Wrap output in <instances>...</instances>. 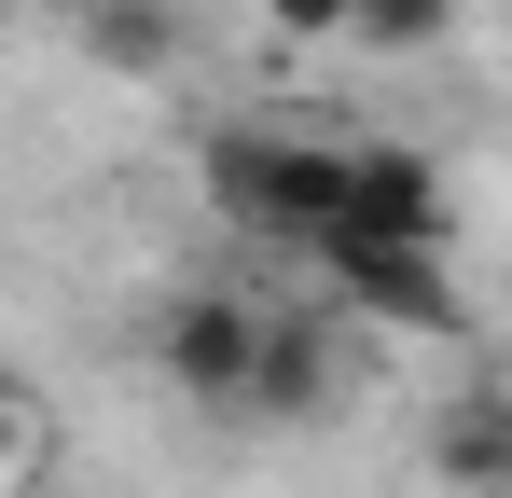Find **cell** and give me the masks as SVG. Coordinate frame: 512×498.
<instances>
[{"mask_svg":"<svg viewBox=\"0 0 512 498\" xmlns=\"http://www.w3.org/2000/svg\"><path fill=\"white\" fill-rule=\"evenodd\" d=\"M194 194L263 249H305L346 222V125H291V111H236V125H208L194 139Z\"/></svg>","mask_w":512,"mask_h":498,"instance_id":"cell-1","label":"cell"},{"mask_svg":"<svg viewBox=\"0 0 512 498\" xmlns=\"http://www.w3.org/2000/svg\"><path fill=\"white\" fill-rule=\"evenodd\" d=\"M305 277L333 291V319L429 332V346L471 332V291H457V263H443L429 236H360V222H333V236H305Z\"/></svg>","mask_w":512,"mask_h":498,"instance_id":"cell-2","label":"cell"},{"mask_svg":"<svg viewBox=\"0 0 512 498\" xmlns=\"http://www.w3.org/2000/svg\"><path fill=\"white\" fill-rule=\"evenodd\" d=\"M250 346H263V305H250V291H180L167 319H153V374H167L180 402L236 415V388H250Z\"/></svg>","mask_w":512,"mask_h":498,"instance_id":"cell-3","label":"cell"},{"mask_svg":"<svg viewBox=\"0 0 512 498\" xmlns=\"http://www.w3.org/2000/svg\"><path fill=\"white\" fill-rule=\"evenodd\" d=\"M346 402V346L319 305H263V346H250V388H236V415H333Z\"/></svg>","mask_w":512,"mask_h":498,"instance_id":"cell-4","label":"cell"},{"mask_svg":"<svg viewBox=\"0 0 512 498\" xmlns=\"http://www.w3.org/2000/svg\"><path fill=\"white\" fill-rule=\"evenodd\" d=\"M346 222H360V236H429V249H457L443 166H429L416 139H346Z\"/></svg>","mask_w":512,"mask_h":498,"instance_id":"cell-5","label":"cell"},{"mask_svg":"<svg viewBox=\"0 0 512 498\" xmlns=\"http://www.w3.org/2000/svg\"><path fill=\"white\" fill-rule=\"evenodd\" d=\"M429 471H443L457 498H512V388L443 402V429H429Z\"/></svg>","mask_w":512,"mask_h":498,"instance_id":"cell-6","label":"cell"},{"mask_svg":"<svg viewBox=\"0 0 512 498\" xmlns=\"http://www.w3.org/2000/svg\"><path fill=\"white\" fill-rule=\"evenodd\" d=\"M70 42H84L97 70H125V83H153L180 56V14L167 0H84V14H70Z\"/></svg>","mask_w":512,"mask_h":498,"instance_id":"cell-7","label":"cell"},{"mask_svg":"<svg viewBox=\"0 0 512 498\" xmlns=\"http://www.w3.org/2000/svg\"><path fill=\"white\" fill-rule=\"evenodd\" d=\"M457 14H471V0H346V42H360V56H429Z\"/></svg>","mask_w":512,"mask_h":498,"instance_id":"cell-8","label":"cell"},{"mask_svg":"<svg viewBox=\"0 0 512 498\" xmlns=\"http://www.w3.org/2000/svg\"><path fill=\"white\" fill-rule=\"evenodd\" d=\"M277 42H346V0H263Z\"/></svg>","mask_w":512,"mask_h":498,"instance_id":"cell-9","label":"cell"},{"mask_svg":"<svg viewBox=\"0 0 512 498\" xmlns=\"http://www.w3.org/2000/svg\"><path fill=\"white\" fill-rule=\"evenodd\" d=\"M14 471H28V402L0 388V485H14Z\"/></svg>","mask_w":512,"mask_h":498,"instance_id":"cell-10","label":"cell"},{"mask_svg":"<svg viewBox=\"0 0 512 498\" xmlns=\"http://www.w3.org/2000/svg\"><path fill=\"white\" fill-rule=\"evenodd\" d=\"M42 14H84V0H42Z\"/></svg>","mask_w":512,"mask_h":498,"instance_id":"cell-11","label":"cell"}]
</instances>
